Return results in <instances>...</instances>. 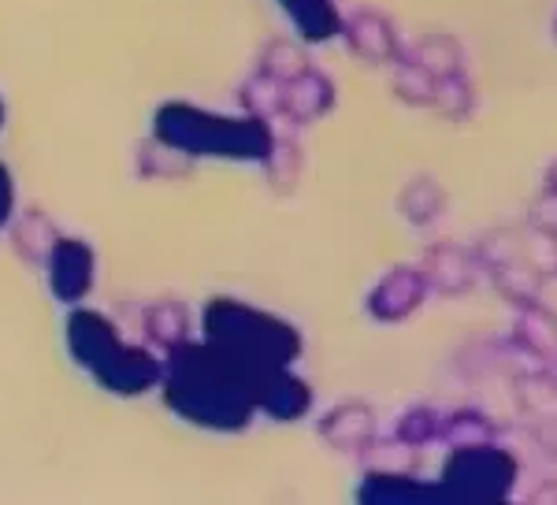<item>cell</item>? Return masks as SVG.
Instances as JSON below:
<instances>
[{"label": "cell", "instance_id": "1", "mask_svg": "<svg viewBox=\"0 0 557 505\" xmlns=\"http://www.w3.org/2000/svg\"><path fill=\"white\" fill-rule=\"evenodd\" d=\"M268 375L253 372L238 357L223 354L212 342H186L164 365V398L183 420L205 431L235 435L257 417V398Z\"/></svg>", "mask_w": 557, "mask_h": 505}, {"label": "cell", "instance_id": "2", "mask_svg": "<svg viewBox=\"0 0 557 505\" xmlns=\"http://www.w3.org/2000/svg\"><path fill=\"white\" fill-rule=\"evenodd\" d=\"M67 349L89 379L123 398H138L164 379V365L146 342H127L120 323L97 309H75L67 316Z\"/></svg>", "mask_w": 557, "mask_h": 505}, {"label": "cell", "instance_id": "3", "mask_svg": "<svg viewBox=\"0 0 557 505\" xmlns=\"http://www.w3.org/2000/svg\"><path fill=\"white\" fill-rule=\"evenodd\" d=\"M205 342L220 346L223 354L238 357L260 375H272L278 368H290L301 357V335L290 320L253 305L215 297L205 309Z\"/></svg>", "mask_w": 557, "mask_h": 505}, {"label": "cell", "instance_id": "4", "mask_svg": "<svg viewBox=\"0 0 557 505\" xmlns=\"http://www.w3.org/2000/svg\"><path fill=\"white\" fill-rule=\"evenodd\" d=\"M172 152H194V157H227V160H260L272 152V126L260 120H235V115H209L194 104H168L157 115V138Z\"/></svg>", "mask_w": 557, "mask_h": 505}, {"label": "cell", "instance_id": "5", "mask_svg": "<svg viewBox=\"0 0 557 505\" xmlns=\"http://www.w3.org/2000/svg\"><path fill=\"white\" fill-rule=\"evenodd\" d=\"M443 486L450 502H506L517 486V457L498 442L457 446L446 461Z\"/></svg>", "mask_w": 557, "mask_h": 505}, {"label": "cell", "instance_id": "6", "mask_svg": "<svg viewBox=\"0 0 557 505\" xmlns=\"http://www.w3.org/2000/svg\"><path fill=\"white\" fill-rule=\"evenodd\" d=\"M475 253L480 275L506 297L509 305H528L543 297V272L532 264V249L509 231H491Z\"/></svg>", "mask_w": 557, "mask_h": 505}, {"label": "cell", "instance_id": "7", "mask_svg": "<svg viewBox=\"0 0 557 505\" xmlns=\"http://www.w3.org/2000/svg\"><path fill=\"white\" fill-rule=\"evenodd\" d=\"M431 297V283L424 268L394 264L391 272L375 279V286L364 297V309L375 323H406L412 312L424 309Z\"/></svg>", "mask_w": 557, "mask_h": 505}, {"label": "cell", "instance_id": "8", "mask_svg": "<svg viewBox=\"0 0 557 505\" xmlns=\"http://www.w3.org/2000/svg\"><path fill=\"white\" fill-rule=\"evenodd\" d=\"M506 346H509V354L524 365L520 372L554 368V360H557V316L546 309L543 301L517 305V316H513V323H509Z\"/></svg>", "mask_w": 557, "mask_h": 505}, {"label": "cell", "instance_id": "9", "mask_svg": "<svg viewBox=\"0 0 557 505\" xmlns=\"http://www.w3.org/2000/svg\"><path fill=\"white\" fill-rule=\"evenodd\" d=\"M45 272H49V286H52V297L64 305H78L83 297L89 294L97 279V257L94 249L86 246L83 238H67L60 234L52 242L49 257H45Z\"/></svg>", "mask_w": 557, "mask_h": 505}, {"label": "cell", "instance_id": "10", "mask_svg": "<svg viewBox=\"0 0 557 505\" xmlns=\"http://www.w3.org/2000/svg\"><path fill=\"white\" fill-rule=\"evenodd\" d=\"M317 431L335 454H346V457H354V461L380 439V423H375L372 405L361 398H346V402L331 405V409L323 412Z\"/></svg>", "mask_w": 557, "mask_h": 505}, {"label": "cell", "instance_id": "11", "mask_svg": "<svg viewBox=\"0 0 557 505\" xmlns=\"http://www.w3.org/2000/svg\"><path fill=\"white\" fill-rule=\"evenodd\" d=\"M424 275L431 283V294L443 297H465L480 286V264H475V253L457 246V242H435L424 257Z\"/></svg>", "mask_w": 557, "mask_h": 505}, {"label": "cell", "instance_id": "12", "mask_svg": "<svg viewBox=\"0 0 557 505\" xmlns=\"http://www.w3.org/2000/svg\"><path fill=\"white\" fill-rule=\"evenodd\" d=\"M138 328H141L146 346H160V349H168V354H175V349H183L186 342H194L190 338V331H194L190 309L172 301V297H160V301L141 305Z\"/></svg>", "mask_w": 557, "mask_h": 505}, {"label": "cell", "instance_id": "13", "mask_svg": "<svg viewBox=\"0 0 557 505\" xmlns=\"http://www.w3.org/2000/svg\"><path fill=\"white\" fill-rule=\"evenodd\" d=\"M343 34H346V41L354 45L357 57L375 60V63H398L409 52V49H401L394 23L375 12H357L354 20L343 23Z\"/></svg>", "mask_w": 557, "mask_h": 505}, {"label": "cell", "instance_id": "14", "mask_svg": "<svg viewBox=\"0 0 557 505\" xmlns=\"http://www.w3.org/2000/svg\"><path fill=\"white\" fill-rule=\"evenodd\" d=\"M257 409L268 412L272 420H301L312 412V386L305 383L301 375H294L290 368H278L264 379L260 386V398H257Z\"/></svg>", "mask_w": 557, "mask_h": 505}, {"label": "cell", "instance_id": "15", "mask_svg": "<svg viewBox=\"0 0 557 505\" xmlns=\"http://www.w3.org/2000/svg\"><path fill=\"white\" fill-rule=\"evenodd\" d=\"M446 189L431 175H412L398 194V212L406 215L412 227H435L446 215Z\"/></svg>", "mask_w": 557, "mask_h": 505}, {"label": "cell", "instance_id": "16", "mask_svg": "<svg viewBox=\"0 0 557 505\" xmlns=\"http://www.w3.org/2000/svg\"><path fill=\"white\" fill-rule=\"evenodd\" d=\"M502 431L487 412L475 409V405H461L454 412H443L438 423V442H446L450 449L457 446H483V442H498Z\"/></svg>", "mask_w": 557, "mask_h": 505}, {"label": "cell", "instance_id": "17", "mask_svg": "<svg viewBox=\"0 0 557 505\" xmlns=\"http://www.w3.org/2000/svg\"><path fill=\"white\" fill-rule=\"evenodd\" d=\"M517 402L528 412V420H554L557 417V379L550 368H539V372H517Z\"/></svg>", "mask_w": 557, "mask_h": 505}, {"label": "cell", "instance_id": "18", "mask_svg": "<svg viewBox=\"0 0 557 505\" xmlns=\"http://www.w3.org/2000/svg\"><path fill=\"white\" fill-rule=\"evenodd\" d=\"M283 8L290 12L294 26H298L309 41H327L343 34V20H338L331 0H283Z\"/></svg>", "mask_w": 557, "mask_h": 505}, {"label": "cell", "instance_id": "19", "mask_svg": "<svg viewBox=\"0 0 557 505\" xmlns=\"http://www.w3.org/2000/svg\"><path fill=\"white\" fill-rule=\"evenodd\" d=\"M409 57L417 60L420 67H428L431 78H446V75L465 71V49L450 38V34H428Z\"/></svg>", "mask_w": 557, "mask_h": 505}, {"label": "cell", "instance_id": "20", "mask_svg": "<svg viewBox=\"0 0 557 505\" xmlns=\"http://www.w3.org/2000/svg\"><path fill=\"white\" fill-rule=\"evenodd\" d=\"M57 238H60V231L52 227L41 212H26L20 223H12V246L20 249L23 260H30V264H45V257H49Z\"/></svg>", "mask_w": 557, "mask_h": 505}, {"label": "cell", "instance_id": "21", "mask_svg": "<svg viewBox=\"0 0 557 505\" xmlns=\"http://www.w3.org/2000/svg\"><path fill=\"white\" fill-rule=\"evenodd\" d=\"M438 423H443V412L431 409V405H409L406 412L398 417V423H394V435L401 446L409 449H424L431 446V442H438Z\"/></svg>", "mask_w": 557, "mask_h": 505}, {"label": "cell", "instance_id": "22", "mask_svg": "<svg viewBox=\"0 0 557 505\" xmlns=\"http://www.w3.org/2000/svg\"><path fill=\"white\" fill-rule=\"evenodd\" d=\"M394 94L417 108L420 104L431 108V101H435V78H431L428 67H420V63L406 52V57L394 63Z\"/></svg>", "mask_w": 557, "mask_h": 505}, {"label": "cell", "instance_id": "23", "mask_svg": "<svg viewBox=\"0 0 557 505\" xmlns=\"http://www.w3.org/2000/svg\"><path fill=\"white\" fill-rule=\"evenodd\" d=\"M431 108H438V112L450 115V120H469L472 108H475L469 71H457V75L435 78V101H431Z\"/></svg>", "mask_w": 557, "mask_h": 505}, {"label": "cell", "instance_id": "24", "mask_svg": "<svg viewBox=\"0 0 557 505\" xmlns=\"http://www.w3.org/2000/svg\"><path fill=\"white\" fill-rule=\"evenodd\" d=\"M532 439H535V446L543 449L546 457H554V461H557V417L532 423Z\"/></svg>", "mask_w": 557, "mask_h": 505}, {"label": "cell", "instance_id": "25", "mask_svg": "<svg viewBox=\"0 0 557 505\" xmlns=\"http://www.w3.org/2000/svg\"><path fill=\"white\" fill-rule=\"evenodd\" d=\"M12 178H8V171L0 168V227H12V209H15V201H12Z\"/></svg>", "mask_w": 557, "mask_h": 505}, {"label": "cell", "instance_id": "26", "mask_svg": "<svg viewBox=\"0 0 557 505\" xmlns=\"http://www.w3.org/2000/svg\"><path fill=\"white\" fill-rule=\"evenodd\" d=\"M543 189H546V194H550V197H557V160H554L550 168H546V175H543Z\"/></svg>", "mask_w": 557, "mask_h": 505}, {"label": "cell", "instance_id": "27", "mask_svg": "<svg viewBox=\"0 0 557 505\" xmlns=\"http://www.w3.org/2000/svg\"><path fill=\"white\" fill-rule=\"evenodd\" d=\"M554 41H557V15H554Z\"/></svg>", "mask_w": 557, "mask_h": 505}, {"label": "cell", "instance_id": "28", "mask_svg": "<svg viewBox=\"0 0 557 505\" xmlns=\"http://www.w3.org/2000/svg\"><path fill=\"white\" fill-rule=\"evenodd\" d=\"M550 372H554V379H557V360H554V368H550Z\"/></svg>", "mask_w": 557, "mask_h": 505}, {"label": "cell", "instance_id": "29", "mask_svg": "<svg viewBox=\"0 0 557 505\" xmlns=\"http://www.w3.org/2000/svg\"><path fill=\"white\" fill-rule=\"evenodd\" d=\"M0 120H4V112H0Z\"/></svg>", "mask_w": 557, "mask_h": 505}]
</instances>
